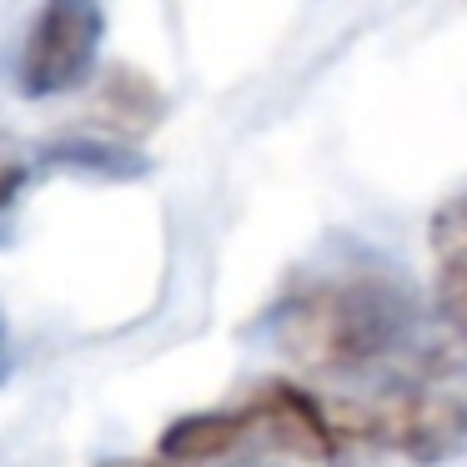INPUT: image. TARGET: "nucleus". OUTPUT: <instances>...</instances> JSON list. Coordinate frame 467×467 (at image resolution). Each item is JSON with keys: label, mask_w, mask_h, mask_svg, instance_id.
<instances>
[{"label": "nucleus", "mask_w": 467, "mask_h": 467, "mask_svg": "<svg viewBox=\"0 0 467 467\" xmlns=\"http://www.w3.org/2000/svg\"><path fill=\"white\" fill-rule=\"evenodd\" d=\"M407 332V302L377 276L322 282L276 312V347L306 372H357Z\"/></svg>", "instance_id": "f257e3e1"}, {"label": "nucleus", "mask_w": 467, "mask_h": 467, "mask_svg": "<svg viewBox=\"0 0 467 467\" xmlns=\"http://www.w3.org/2000/svg\"><path fill=\"white\" fill-rule=\"evenodd\" d=\"M347 442H372L387 452L412 457L417 467L447 462L467 447V407L447 392H392L382 402H342L332 407Z\"/></svg>", "instance_id": "f03ea898"}, {"label": "nucleus", "mask_w": 467, "mask_h": 467, "mask_svg": "<svg viewBox=\"0 0 467 467\" xmlns=\"http://www.w3.org/2000/svg\"><path fill=\"white\" fill-rule=\"evenodd\" d=\"M101 36H106V16L96 0H46L31 31H26L21 66H16L21 96L41 101V96L76 91L91 76Z\"/></svg>", "instance_id": "7ed1b4c3"}, {"label": "nucleus", "mask_w": 467, "mask_h": 467, "mask_svg": "<svg viewBox=\"0 0 467 467\" xmlns=\"http://www.w3.org/2000/svg\"><path fill=\"white\" fill-rule=\"evenodd\" d=\"M236 412L246 417L252 437L272 442L276 452L296 457V462H317V467H342L352 442L337 427L332 402H322L317 392L296 382H256L252 392L242 397Z\"/></svg>", "instance_id": "20e7f679"}, {"label": "nucleus", "mask_w": 467, "mask_h": 467, "mask_svg": "<svg viewBox=\"0 0 467 467\" xmlns=\"http://www.w3.org/2000/svg\"><path fill=\"white\" fill-rule=\"evenodd\" d=\"M246 437H252V427L236 407L232 412H186L176 422H166V432L156 437V457L166 467H206L232 457Z\"/></svg>", "instance_id": "39448f33"}, {"label": "nucleus", "mask_w": 467, "mask_h": 467, "mask_svg": "<svg viewBox=\"0 0 467 467\" xmlns=\"http://www.w3.org/2000/svg\"><path fill=\"white\" fill-rule=\"evenodd\" d=\"M166 101L141 71H111L101 81V96H96L91 116L116 136H146L156 121H161Z\"/></svg>", "instance_id": "423d86ee"}, {"label": "nucleus", "mask_w": 467, "mask_h": 467, "mask_svg": "<svg viewBox=\"0 0 467 467\" xmlns=\"http://www.w3.org/2000/svg\"><path fill=\"white\" fill-rule=\"evenodd\" d=\"M437 306H442L447 327L467 337V246H452L437 266Z\"/></svg>", "instance_id": "0eeeda50"}, {"label": "nucleus", "mask_w": 467, "mask_h": 467, "mask_svg": "<svg viewBox=\"0 0 467 467\" xmlns=\"http://www.w3.org/2000/svg\"><path fill=\"white\" fill-rule=\"evenodd\" d=\"M21 186H26V166L11 161V156H0V216L11 212V202L21 196Z\"/></svg>", "instance_id": "6e6552de"}, {"label": "nucleus", "mask_w": 467, "mask_h": 467, "mask_svg": "<svg viewBox=\"0 0 467 467\" xmlns=\"http://www.w3.org/2000/svg\"><path fill=\"white\" fill-rule=\"evenodd\" d=\"M96 467H166V462H141V457H101Z\"/></svg>", "instance_id": "1a4fd4ad"}, {"label": "nucleus", "mask_w": 467, "mask_h": 467, "mask_svg": "<svg viewBox=\"0 0 467 467\" xmlns=\"http://www.w3.org/2000/svg\"><path fill=\"white\" fill-rule=\"evenodd\" d=\"M0 377H5V327H0Z\"/></svg>", "instance_id": "9d476101"}, {"label": "nucleus", "mask_w": 467, "mask_h": 467, "mask_svg": "<svg viewBox=\"0 0 467 467\" xmlns=\"http://www.w3.org/2000/svg\"><path fill=\"white\" fill-rule=\"evenodd\" d=\"M457 216H462V232H467V202H462V206H457Z\"/></svg>", "instance_id": "9b49d317"}]
</instances>
